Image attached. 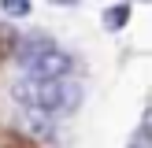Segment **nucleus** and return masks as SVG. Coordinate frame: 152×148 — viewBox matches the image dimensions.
Returning a JSON list of instances; mask_svg holds the SVG:
<instances>
[{"instance_id":"nucleus-1","label":"nucleus","mask_w":152,"mask_h":148,"mask_svg":"<svg viewBox=\"0 0 152 148\" xmlns=\"http://www.w3.org/2000/svg\"><path fill=\"white\" fill-rule=\"evenodd\" d=\"M11 100H19L22 111H41V115H67L82 104V85L74 78H56V81H34L19 78L11 85Z\"/></svg>"},{"instance_id":"nucleus-2","label":"nucleus","mask_w":152,"mask_h":148,"mask_svg":"<svg viewBox=\"0 0 152 148\" xmlns=\"http://www.w3.org/2000/svg\"><path fill=\"white\" fill-rule=\"evenodd\" d=\"M15 59L26 70V78L34 81H56V78H71L74 59L67 56L59 44L45 41V37H22L15 44Z\"/></svg>"},{"instance_id":"nucleus-3","label":"nucleus","mask_w":152,"mask_h":148,"mask_svg":"<svg viewBox=\"0 0 152 148\" xmlns=\"http://www.w3.org/2000/svg\"><path fill=\"white\" fill-rule=\"evenodd\" d=\"M22 126H26V130H19L22 137H48L52 133V118L48 115H41V111H22Z\"/></svg>"},{"instance_id":"nucleus-4","label":"nucleus","mask_w":152,"mask_h":148,"mask_svg":"<svg viewBox=\"0 0 152 148\" xmlns=\"http://www.w3.org/2000/svg\"><path fill=\"white\" fill-rule=\"evenodd\" d=\"M130 4H111L108 11H104V30H123L126 22H130Z\"/></svg>"},{"instance_id":"nucleus-5","label":"nucleus","mask_w":152,"mask_h":148,"mask_svg":"<svg viewBox=\"0 0 152 148\" xmlns=\"http://www.w3.org/2000/svg\"><path fill=\"white\" fill-rule=\"evenodd\" d=\"M0 11L4 15H26V11H34V4L30 0H0Z\"/></svg>"},{"instance_id":"nucleus-6","label":"nucleus","mask_w":152,"mask_h":148,"mask_svg":"<svg viewBox=\"0 0 152 148\" xmlns=\"http://www.w3.org/2000/svg\"><path fill=\"white\" fill-rule=\"evenodd\" d=\"M0 148H34V141L22 137V133H4L0 137Z\"/></svg>"},{"instance_id":"nucleus-7","label":"nucleus","mask_w":152,"mask_h":148,"mask_svg":"<svg viewBox=\"0 0 152 148\" xmlns=\"http://www.w3.org/2000/svg\"><path fill=\"white\" fill-rule=\"evenodd\" d=\"M15 30H7V26H0V56H7V52H15Z\"/></svg>"},{"instance_id":"nucleus-8","label":"nucleus","mask_w":152,"mask_h":148,"mask_svg":"<svg viewBox=\"0 0 152 148\" xmlns=\"http://www.w3.org/2000/svg\"><path fill=\"white\" fill-rule=\"evenodd\" d=\"M130 148H148V133H145V130H137V137L130 141Z\"/></svg>"}]
</instances>
